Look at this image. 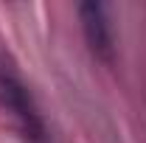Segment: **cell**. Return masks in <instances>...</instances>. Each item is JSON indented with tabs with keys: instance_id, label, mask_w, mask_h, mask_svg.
<instances>
[{
	"instance_id": "6da1fadb",
	"label": "cell",
	"mask_w": 146,
	"mask_h": 143,
	"mask_svg": "<svg viewBox=\"0 0 146 143\" xmlns=\"http://www.w3.org/2000/svg\"><path fill=\"white\" fill-rule=\"evenodd\" d=\"M79 14H82V25H84V34H87L93 54L110 59V54H112V34H110V23L104 17V6L101 3H84L79 9Z\"/></svg>"
}]
</instances>
